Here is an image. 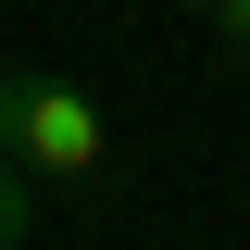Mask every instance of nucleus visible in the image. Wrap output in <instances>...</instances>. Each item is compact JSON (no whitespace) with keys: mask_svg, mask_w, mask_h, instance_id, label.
Returning <instances> with one entry per match:
<instances>
[{"mask_svg":"<svg viewBox=\"0 0 250 250\" xmlns=\"http://www.w3.org/2000/svg\"><path fill=\"white\" fill-rule=\"evenodd\" d=\"M0 163L100 188V175H113V125H100V100L62 88V75H0Z\"/></svg>","mask_w":250,"mask_h":250,"instance_id":"1","label":"nucleus"},{"mask_svg":"<svg viewBox=\"0 0 250 250\" xmlns=\"http://www.w3.org/2000/svg\"><path fill=\"white\" fill-rule=\"evenodd\" d=\"M25 225H38V188H25V163H0V250L25 238Z\"/></svg>","mask_w":250,"mask_h":250,"instance_id":"2","label":"nucleus"},{"mask_svg":"<svg viewBox=\"0 0 250 250\" xmlns=\"http://www.w3.org/2000/svg\"><path fill=\"white\" fill-rule=\"evenodd\" d=\"M200 25H213V38H225V50H238V62H250V0H200Z\"/></svg>","mask_w":250,"mask_h":250,"instance_id":"3","label":"nucleus"}]
</instances>
